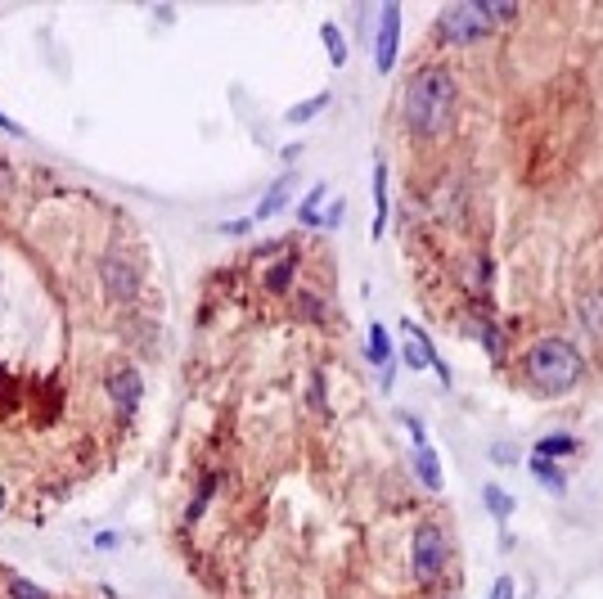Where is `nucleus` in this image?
Here are the masks:
<instances>
[{
  "label": "nucleus",
  "instance_id": "f257e3e1",
  "mask_svg": "<svg viewBox=\"0 0 603 599\" xmlns=\"http://www.w3.org/2000/svg\"><path fill=\"white\" fill-rule=\"evenodd\" d=\"M450 118H455V73L446 64H423L401 95L405 131L419 140H437L446 136Z\"/></svg>",
  "mask_w": 603,
  "mask_h": 599
},
{
  "label": "nucleus",
  "instance_id": "f03ea898",
  "mask_svg": "<svg viewBox=\"0 0 603 599\" xmlns=\"http://www.w3.org/2000/svg\"><path fill=\"white\" fill-rule=\"evenodd\" d=\"M522 370H527V383L536 392H549V397H558V392L576 388L585 374V361L581 352H576V343H567V338H540V343L527 347V356H522Z\"/></svg>",
  "mask_w": 603,
  "mask_h": 599
},
{
  "label": "nucleus",
  "instance_id": "7ed1b4c3",
  "mask_svg": "<svg viewBox=\"0 0 603 599\" xmlns=\"http://www.w3.org/2000/svg\"><path fill=\"white\" fill-rule=\"evenodd\" d=\"M99 284H104V293H108L113 302L131 307V302L140 298V289H144V266H140V257H135L131 248H108V253L99 257Z\"/></svg>",
  "mask_w": 603,
  "mask_h": 599
},
{
  "label": "nucleus",
  "instance_id": "20e7f679",
  "mask_svg": "<svg viewBox=\"0 0 603 599\" xmlns=\"http://www.w3.org/2000/svg\"><path fill=\"white\" fill-rule=\"evenodd\" d=\"M437 37L446 46H477V41L491 37V23L482 14V0H459V5H446L437 14Z\"/></svg>",
  "mask_w": 603,
  "mask_h": 599
},
{
  "label": "nucleus",
  "instance_id": "39448f33",
  "mask_svg": "<svg viewBox=\"0 0 603 599\" xmlns=\"http://www.w3.org/2000/svg\"><path fill=\"white\" fill-rule=\"evenodd\" d=\"M446 559H450V541L437 523H419L410 536V568L419 581H437L446 572Z\"/></svg>",
  "mask_w": 603,
  "mask_h": 599
},
{
  "label": "nucleus",
  "instance_id": "423d86ee",
  "mask_svg": "<svg viewBox=\"0 0 603 599\" xmlns=\"http://www.w3.org/2000/svg\"><path fill=\"white\" fill-rule=\"evenodd\" d=\"M104 388H108V397H113L117 415L131 419V415H135V406H140V397H144V379H140V370H135L131 361H113V365H108V374H104Z\"/></svg>",
  "mask_w": 603,
  "mask_h": 599
},
{
  "label": "nucleus",
  "instance_id": "0eeeda50",
  "mask_svg": "<svg viewBox=\"0 0 603 599\" xmlns=\"http://www.w3.org/2000/svg\"><path fill=\"white\" fill-rule=\"evenodd\" d=\"M396 50H401V5L387 0L378 10V32H374V68L378 73H392Z\"/></svg>",
  "mask_w": 603,
  "mask_h": 599
},
{
  "label": "nucleus",
  "instance_id": "6e6552de",
  "mask_svg": "<svg viewBox=\"0 0 603 599\" xmlns=\"http://www.w3.org/2000/svg\"><path fill=\"white\" fill-rule=\"evenodd\" d=\"M401 338H405V365H410V370H437V379L450 388L446 361H437V352H432L428 334H423V329L414 325V320H405V325H401Z\"/></svg>",
  "mask_w": 603,
  "mask_h": 599
},
{
  "label": "nucleus",
  "instance_id": "1a4fd4ad",
  "mask_svg": "<svg viewBox=\"0 0 603 599\" xmlns=\"http://www.w3.org/2000/svg\"><path fill=\"white\" fill-rule=\"evenodd\" d=\"M428 208H432V217L441 221V226H455L459 217H464V181H455V176H441L437 181V190H432V199H428Z\"/></svg>",
  "mask_w": 603,
  "mask_h": 599
},
{
  "label": "nucleus",
  "instance_id": "9d476101",
  "mask_svg": "<svg viewBox=\"0 0 603 599\" xmlns=\"http://www.w3.org/2000/svg\"><path fill=\"white\" fill-rule=\"evenodd\" d=\"M365 347H369V361L378 365V379H383V388L392 383V338H387V329L378 325H369V338H365Z\"/></svg>",
  "mask_w": 603,
  "mask_h": 599
},
{
  "label": "nucleus",
  "instance_id": "9b49d317",
  "mask_svg": "<svg viewBox=\"0 0 603 599\" xmlns=\"http://www.w3.org/2000/svg\"><path fill=\"white\" fill-rule=\"evenodd\" d=\"M288 194H293V176H279V181H270V190L261 194V203H257V212H252V221H270L279 208L288 203Z\"/></svg>",
  "mask_w": 603,
  "mask_h": 599
},
{
  "label": "nucleus",
  "instance_id": "f8f14e48",
  "mask_svg": "<svg viewBox=\"0 0 603 599\" xmlns=\"http://www.w3.org/2000/svg\"><path fill=\"white\" fill-rule=\"evenodd\" d=\"M387 230V163H374V226H369V235L383 239Z\"/></svg>",
  "mask_w": 603,
  "mask_h": 599
},
{
  "label": "nucleus",
  "instance_id": "ddd939ff",
  "mask_svg": "<svg viewBox=\"0 0 603 599\" xmlns=\"http://www.w3.org/2000/svg\"><path fill=\"white\" fill-rule=\"evenodd\" d=\"M531 473H536V482H540L545 491H554V496H563V491H567V478H563V469H558V460L531 455Z\"/></svg>",
  "mask_w": 603,
  "mask_h": 599
},
{
  "label": "nucleus",
  "instance_id": "4468645a",
  "mask_svg": "<svg viewBox=\"0 0 603 599\" xmlns=\"http://www.w3.org/2000/svg\"><path fill=\"white\" fill-rule=\"evenodd\" d=\"M414 473H419V482L428 491H441V460L432 446H419V451H414Z\"/></svg>",
  "mask_w": 603,
  "mask_h": 599
},
{
  "label": "nucleus",
  "instance_id": "2eb2a0df",
  "mask_svg": "<svg viewBox=\"0 0 603 599\" xmlns=\"http://www.w3.org/2000/svg\"><path fill=\"white\" fill-rule=\"evenodd\" d=\"M324 203H329V185L315 181V185H311V194L302 199V208H297V221H302V226H320Z\"/></svg>",
  "mask_w": 603,
  "mask_h": 599
},
{
  "label": "nucleus",
  "instance_id": "dca6fc26",
  "mask_svg": "<svg viewBox=\"0 0 603 599\" xmlns=\"http://www.w3.org/2000/svg\"><path fill=\"white\" fill-rule=\"evenodd\" d=\"M5 595H9V599H54L50 590H41L36 581L18 577V572H5Z\"/></svg>",
  "mask_w": 603,
  "mask_h": 599
},
{
  "label": "nucleus",
  "instance_id": "f3484780",
  "mask_svg": "<svg viewBox=\"0 0 603 599\" xmlns=\"http://www.w3.org/2000/svg\"><path fill=\"white\" fill-rule=\"evenodd\" d=\"M324 104H329V91H320V95H311V100H302V104H293V109L284 113V122L288 127H302V122H311L315 113L324 109Z\"/></svg>",
  "mask_w": 603,
  "mask_h": 599
},
{
  "label": "nucleus",
  "instance_id": "a211bd4d",
  "mask_svg": "<svg viewBox=\"0 0 603 599\" xmlns=\"http://www.w3.org/2000/svg\"><path fill=\"white\" fill-rule=\"evenodd\" d=\"M320 37H324V50H329V64H333V68L347 64V41H342V28H338V23H324Z\"/></svg>",
  "mask_w": 603,
  "mask_h": 599
},
{
  "label": "nucleus",
  "instance_id": "6ab92c4d",
  "mask_svg": "<svg viewBox=\"0 0 603 599\" xmlns=\"http://www.w3.org/2000/svg\"><path fill=\"white\" fill-rule=\"evenodd\" d=\"M482 500H486V509H491V514L500 518V523L513 514V496H509L504 487H495V482H486V487H482Z\"/></svg>",
  "mask_w": 603,
  "mask_h": 599
},
{
  "label": "nucleus",
  "instance_id": "aec40b11",
  "mask_svg": "<svg viewBox=\"0 0 603 599\" xmlns=\"http://www.w3.org/2000/svg\"><path fill=\"white\" fill-rule=\"evenodd\" d=\"M581 320H585V329H599V334H603V293L599 289H590V293H585V298H581Z\"/></svg>",
  "mask_w": 603,
  "mask_h": 599
},
{
  "label": "nucleus",
  "instance_id": "412c9836",
  "mask_svg": "<svg viewBox=\"0 0 603 599\" xmlns=\"http://www.w3.org/2000/svg\"><path fill=\"white\" fill-rule=\"evenodd\" d=\"M293 257H288V262H279V266H270V271H266V289L270 293H284L288 289V284H293Z\"/></svg>",
  "mask_w": 603,
  "mask_h": 599
},
{
  "label": "nucleus",
  "instance_id": "4be33fe9",
  "mask_svg": "<svg viewBox=\"0 0 603 599\" xmlns=\"http://www.w3.org/2000/svg\"><path fill=\"white\" fill-rule=\"evenodd\" d=\"M576 442L572 437H540L536 442V455H545V460H558V455H572Z\"/></svg>",
  "mask_w": 603,
  "mask_h": 599
},
{
  "label": "nucleus",
  "instance_id": "5701e85b",
  "mask_svg": "<svg viewBox=\"0 0 603 599\" xmlns=\"http://www.w3.org/2000/svg\"><path fill=\"white\" fill-rule=\"evenodd\" d=\"M482 14L491 28H500V23H513L518 19V5H495V0H482Z\"/></svg>",
  "mask_w": 603,
  "mask_h": 599
},
{
  "label": "nucleus",
  "instance_id": "b1692460",
  "mask_svg": "<svg viewBox=\"0 0 603 599\" xmlns=\"http://www.w3.org/2000/svg\"><path fill=\"white\" fill-rule=\"evenodd\" d=\"M212 491H216V478H212V473H207V478H203V487H198V496H194V505H189V523H194V518H203V509H207V500H212Z\"/></svg>",
  "mask_w": 603,
  "mask_h": 599
},
{
  "label": "nucleus",
  "instance_id": "393cba45",
  "mask_svg": "<svg viewBox=\"0 0 603 599\" xmlns=\"http://www.w3.org/2000/svg\"><path fill=\"white\" fill-rule=\"evenodd\" d=\"M342 212H347V203H342V199H329V208H324V217H320V226H324V230H333V226H342Z\"/></svg>",
  "mask_w": 603,
  "mask_h": 599
},
{
  "label": "nucleus",
  "instance_id": "a878e982",
  "mask_svg": "<svg viewBox=\"0 0 603 599\" xmlns=\"http://www.w3.org/2000/svg\"><path fill=\"white\" fill-rule=\"evenodd\" d=\"M401 424L410 428V437H414V446H428V433H423V419L419 415H405L401 410Z\"/></svg>",
  "mask_w": 603,
  "mask_h": 599
},
{
  "label": "nucleus",
  "instance_id": "bb28decb",
  "mask_svg": "<svg viewBox=\"0 0 603 599\" xmlns=\"http://www.w3.org/2000/svg\"><path fill=\"white\" fill-rule=\"evenodd\" d=\"M90 545H95L99 554H113L117 545H122V536H117V532H99V536H95V541H90Z\"/></svg>",
  "mask_w": 603,
  "mask_h": 599
},
{
  "label": "nucleus",
  "instance_id": "cd10ccee",
  "mask_svg": "<svg viewBox=\"0 0 603 599\" xmlns=\"http://www.w3.org/2000/svg\"><path fill=\"white\" fill-rule=\"evenodd\" d=\"M491 599H513V577H500V581H495Z\"/></svg>",
  "mask_w": 603,
  "mask_h": 599
},
{
  "label": "nucleus",
  "instance_id": "c85d7f7f",
  "mask_svg": "<svg viewBox=\"0 0 603 599\" xmlns=\"http://www.w3.org/2000/svg\"><path fill=\"white\" fill-rule=\"evenodd\" d=\"M0 131H9V136H23V127H18L14 118H5V113H0Z\"/></svg>",
  "mask_w": 603,
  "mask_h": 599
},
{
  "label": "nucleus",
  "instance_id": "c756f323",
  "mask_svg": "<svg viewBox=\"0 0 603 599\" xmlns=\"http://www.w3.org/2000/svg\"><path fill=\"white\" fill-rule=\"evenodd\" d=\"M0 514H5V487H0Z\"/></svg>",
  "mask_w": 603,
  "mask_h": 599
}]
</instances>
